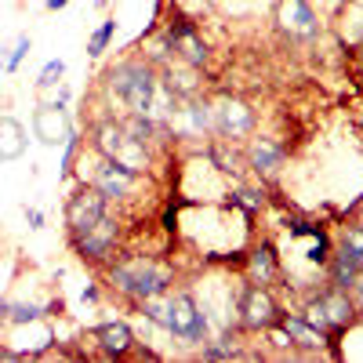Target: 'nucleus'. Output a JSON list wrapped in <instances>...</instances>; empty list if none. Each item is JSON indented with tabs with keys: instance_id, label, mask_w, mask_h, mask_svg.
<instances>
[{
	"instance_id": "obj_10",
	"label": "nucleus",
	"mask_w": 363,
	"mask_h": 363,
	"mask_svg": "<svg viewBox=\"0 0 363 363\" xmlns=\"http://www.w3.org/2000/svg\"><path fill=\"white\" fill-rule=\"evenodd\" d=\"M33 135L44 142V145H66L73 138V128H69V120L62 109H55V106H40L33 113Z\"/></svg>"
},
{
	"instance_id": "obj_20",
	"label": "nucleus",
	"mask_w": 363,
	"mask_h": 363,
	"mask_svg": "<svg viewBox=\"0 0 363 363\" xmlns=\"http://www.w3.org/2000/svg\"><path fill=\"white\" fill-rule=\"evenodd\" d=\"M29 48H33V40H29V33H18V40H15V48H11V55H4V73H18V66H22V58L29 55Z\"/></svg>"
},
{
	"instance_id": "obj_12",
	"label": "nucleus",
	"mask_w": 363,
	"mask_h": 363,
	"mask_svg": "<svg viewBox=\"0 0 363 363\" xmlns=\"http://www.w3.org/2000/svg\"><path fill=\"white\" fill-rule=\"evenodd\" d=\"M95 338L106 349V356H124L135 345V335L128 323H102V327H95Z\"/></svg>"
},
{
	"instance_id": "obj_18",
	"label": "nucleus",
	"mask_w": 363,
	"mask_h": 363,
	"mask_svg": "<svg viewBox=\"0 0 363 363\" xmlns=\"http://www.w3.org/2000/svg\"><path fill=\"white\" fill-rule=\"evenodd\" d=\"M359 272H363V265H356L349 255H335V262H330V280H335V287H342V291H349L356 280H359Z\"/></svg>"
},
{
	"instance_id": "obj_26",
	"label": "nucleus",
	"mask_w": 363,
	"mask_h": 363,
	"mask_svg": "<svg viewBox=\"0 0 363 363\" xmlns=\"http://www.w3.org/2000/svg\"><path fill=\"white\" fill-rule=\"evenodd\" d=\"M73 157H77V135L66 142V153H62V178L69 174V164H73Z\"/></svg>"
},
{
	"instance_id": "obj_19",
	"label": "nucleus",
	"mask_w": 363,
	"mask_h": 363,
	"mask_svg": "<svg viewBox=\"0 0 363 363\" xmlns=\"http://www.w3.org/2000/svg\"><path fill=\"white\" fill-rule=\"evenodd\" d=\"M113 33H116V18H106V22L95 29V33H91V40H87V55H91V58H99V55L109 48Z\"/></svg>"
},
{
	"instance_id": "obj_3",
	"label": "nucleus",
	"mask_w": 363,
	"mask_h": 363,
	"mask_svg": "<svg viewBox=\"0 0 363 363\" xmlns=\"http://www.w3.org/2000/svg\"><path fill=\"white\" fill-rule=\"evenodd\" d=\"M306 320L320 330L323 338L342 335V330L349 327V320H352V301H349V291L335 287V291L320 294V298L313 301V306L306 309Z\"/></svg>"
},
{
	"instance_id": "obj_17",
	"label": "nucleus",
	"mask_w": 363,
	"mask_h": 363,
	"mask_svg": "<svg viewBox=\"0 0 363 363\" xmlns=\"http://www.w3.org/2000/svg\"><path fill=\"white\" fill-rule=\"evenodd\" d=\"M251 277H255V284H272L280 277V265H277V255H272V247H258L255 255H251Z\"/></svg>"
},
{
	"instance_id": "obj_11",
	"label": "nucleus",
	"mask_w": 363,
	"mask_h": 363,
	"mask_svg": "<svg viewBox=\"0 0 363 363\" xmlns=\"http://www.w3.org/2000/svg\"><path fill=\"white\" fill-rule=\"evenodd\" d=\"M113 244H116V225L109 222V218H102L95 229H87L84 236H77L73 240V247L80 251V258H109V251H113Z\"/></svg>"
},
{
	"instance_id": "obj_13",
	"label": "nucleus",
	"mask_w": 363,
	"mask_h": 363,
	"mask_svg": "<svg viewBox=\"0 0 363 363\" xmlns=\"http://www.w3.org/2000/svg\"><path fill=\"white\" fill-rule=\"evenodd\" d=\"M26 153V128L15 116H0V160H18Z\"/></svg>"
},
{
	"instance_id": "obj_28",
	"label": "nucleus",
	"mask_w": 363,
	"mask_h": 363,
	"mask_svg": "<svg viewBox=\"0 0 363 363\" xmlns=\"http://www.w3.org/2000/svg\"><path fill=\"white\" fill-rule=\"evenodd\" d=\"M66 4H69V0H48L44 8H48V11H58V8H66Z\"/></svg>"
},
{
	"instance_id": "obj_1",
	"label": "nucleus",
	"mask_w": 363,
	"mask_h": 363,
	"mask_svg": "<svg viewBox=\"0 0 363 363\" xmlns=\"http://www.w3.org/2000/svg\"><path fill=\"white\" fill-rule=\"evenodd\" d=\"M113 284L124 291V294L145 301V298H157V294L167 291L171 269L160 265V262H153V258H128V262L113 265Z\"/></svg>"
},
{
	"instance_id": "obj_21",
	"label": "nucleus",
	"mask_w": 363,
	"mask_h": 363,
	"mask_svg": "<svg viewBox=\"0 0 363 363\" xmlns=\"http://www.w3.org/2000/svg\"><path fill=\"white\" fill-rule=\"evenodd\" d=\"M62 77H66V62H62V58H51V62L40 69V77H37V87L48 91V87H55Z\"/></svg>"
},
{
	"instance_id": "obj_16",
	"label": "nucleus",
	"mask_w": 363,
	"mask_h": 363,
	"mask_svg": "<svg viewBox=\"0 0 363 363\" xmlns=\"http://www.w3.org/2000/svg\"><path fill=\"white\" fill-rule=\"evenodd\" d=\"M218 120H222V131H225V135L240 138V135H247V131H251L255 113H251L244 102H225V106L218 109Z\"/></svg>"
},
{
	"instance_id": "obj_23",
	"label": "nucleus",
	"mask_w": 363,
	"mask_h": 363,
	"mask_svg": "<svg viewBox=\"0 0 363 363\" xmlns=\"http://www.w3.org/2000/svg\"><path fill=\"white\" fill-rule=\"evenodd\" d=\"M37 316H40L37 306H8V320H15V323H29V320H37Z\"/></svg>"
},
{
	"instance_id": "obj_29",
	"label": "nucleus",
	"mask_w": 363,
	"mask_h": 363,
	"mask_svg": "<svg viewBox=\"0 0 363 363\" xmlns=\"http://www.w3.org/2000/svg\"><path fill=\"white\" fill-rule=\"evenodd\" d=\"M8 316V301H0V320H4Z\"/></svg>"
},
{
	"instance_id": "obj_27",
	"label": "nucleus",
	"mask_w": 363,
	"mask_h": 363,
	"mask_svg": "<svg viewBox=\"0 0 363 363\" xmlns=\"http://www.w3.org/2000/svg\"><path fill=\"white\" fill-rule=\"evenodd\" d=\"M26 222H29V229H44V211L26 207Z\"/></svg>"
},
{
	"instance_id": "obj_8",
	"label": "nucleus",
	"mask_w": 363,
	"mask_h": 363,
	"mask_svg": "<svg viewBox=\"0 0 363 363\" xmlns=\"http://www.w3.org/2000/svg\"><path fill=\"white\" fill-rule=\"evenodd\" d=\"M277 22H280L284 33H291L298 40H309V37L320 33V18H316V11L306 4V0H280L277 4Z\"/></svg>"
},
{
	"instance_id": "obj_2",
	"label": "nucleus",
	"mask_w": 363,
	"mask_h": 363,
	"mask_svg": "<svg viewBox=\"0 0 363 363\" xmlns=\"http://www.w3.org/2000/svg\"><path fill=\"white\" fill-rule=\"evenodd\" d=\"M109 84L120 99L128 102V109L135 116H145L153 109V95H157V80H153V69L142 66V62H124L109 73Z\"/></svg>"
},
{
	"instance_id": "obj_24",
	"label": "nucleus",
	"mask_w": 363,
	"mask_h": 363,
	"mask_svg": "<svg viewBox=\"0 0 363 363\" xmlns=\"http://www.w3.org/2000/svg\"><path fill=\"white\" fill-rule=\"evenodd\" d=\"M236 356V349H229V342L225 345H207L203 349V359H233Z\"/></svg>"
},
{
	"instance_id": "obj_9",
	"label": "nucleus",
	"mask_w": 363,
	"mask_h": 363,
	"mask_svg": "<svg viewBox=\"0 0 363 363\" xmlns=\"http://www.w3.org/2000/svg\"><path fill=\"white\" fill-rule=\"evenodd\" d=\"M138 174H142V171H135V167H128V164H120V160L102 157V167H99V174H95V189H99L106 200L128 196V189L138 182Z\"/></svg>"
},
{
	"instance_id": "obj_14",
	"label": "nucleus",
	"mask_w": 363,
	"mask_h": 363,
	"mask_svg": "<svg viewBox=\"0 0 363 363\" xmlns=\"http://www.w3.org/2000/svg\"><path fill=\"white\" fill-rule=\"evenodd\" d=\"M280 327L287 330V338H291V345H306V349H320L327 338L320 335V330L306 320V316H284L280 313Z\"/></svg>"
},
{
	"instance_id": "obj_4",
	"label": "nucleus",
	"mask_w": 363,
	"mask_h": 363,
	"mask_svg": "<svg viewBox=\"0 0 363 363\" xmlns=\"http://www.w3.org/2000/svg\"><path fill=\"white\" fill-rule=\"evenodd\" d=\"M167 330L186 342H203L207 338V313L196 306L193 294H174L167 306Z\"/></svg>"
},
{
	"instance_id": "obj_6",
	"label": "nucleus",
	"mask_w": 363,
	"mask_h": 363,
	"mask_svg": "<svg viewBox=\"0 0 363 363\" xmlns=\"http://www.w3.org/2000/svg\"><path fill=\"white\" fill-rule=\"evenodd\" d=\"M99 153L109 157V160L128 164L135 171H142V164H145V142L131 138L128 128H120V124H106V128H99Z\"/></svg>"
},
{
	"instance_id": "obj_15",
	"label": "nucleus",
	"mask_w": 363,
	"mask_h": 363,
	"mask_svg": "<svg viewBox=\"0 0 363 363\" xmlns=\"http://www.w3.org/2000/svg\"><path fill=\"white\" fill-rule=\"evenodd\" d=\"M251 164L258 174H277L284 167V145H277L272 138H258L251 145Z\"/></svg>"
},
{
	"instance_id": "obj_25",
	"label": "nucleus",
	"mask_w": 363,
	"mask_h": 363,
	"mask_svg": "<svg viewBox=\"0 0 363 363\" xmlns=\"http://www.w3.org/2000/svg\"><path fill=\"white\" fill-rule=\"evenodd\" d=\"M233 203L247 207V211H258V207H262V200H255V193H247V189H240V193L233 196Z\"/></svg>"
},
{
	"instance_id": "obj_5",
	"label": "nucleus",
	"mask_w": 363,
	"mask_h": 363,
	"mask_svg": "<svg viewBox=\"0 0 363 363\" xmlns=\"http://www.w3.org/2000/svg\"><path fill=\"white\" fill-rule=\"evenodd\" d=\"M102 218H106V196L95 186H84L80 193L69 196V203H66V225H69L73 240L84 236L87 229H95Z\"/></svg>"
},
{
	"instance_id": "obj_22",
	"label": "nucleus",
	"mask_w": 363,
	"mask_h": 363,
	"mask_svg": "<svg viewBox=\"0 0 363 363\" xmlns=\"http://www.w3.org/2000/svg\"><path fill=\"white\" fill-rule=\"evenodd\" d=\"M342 255H349L356 265H363V229H349L342 240Z\"/></svg>"
},
{
	"instance_id": "obj_7",
	"label": "nucleus",
	"mask_w": 363,
	"mask_h": 363,
	"mask_svg": "<svg viewBox=\"0 0 363 363\" xmlns=\"http://www.w3.org/2000/svg\"><path fill=\"white\" fill-rule=\"evenodd\" d=\"M240 323L251 327V330L277 327V323H280V309H277V301H272V294H269L262 284L244 291V301H240Z\"/></svg>"
}]
</instances>
